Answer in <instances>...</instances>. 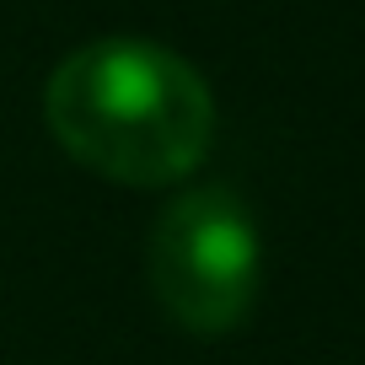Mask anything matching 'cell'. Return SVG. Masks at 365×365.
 I'll return each instance as SVG.
<instances>
[{"label": "cell", "instance_id": "1", "mask_svg": "<svg viewBox=\"0 0 365 365\" xmlns=\"http://www.w3.org/2000/svg\"><path fill=\"white\" fill-rule=\"evenodd\" d=\"M43 118L59 150L124 188H167L205 161L215 97L182 54L150 38H97L48 76Z\"/></svg>", "mask_w": 365, "mask_h": 365}, {"label": "cell", "instance_id": "2", "mask_svg": "<svg viewBox=\"0 0 365 365\" xmlns=\"http://www.w3.org/2000/svg\"><path fill=\"white\" fill-rule=\"evenodd\" d=\"M145 279L182 333L194 339L237 333L263 285L258 220L242 205V194L220 182L182 188L150 226Z\"/></svg>", "mask_w": 365, "mask_h": 365}]
</instances>
